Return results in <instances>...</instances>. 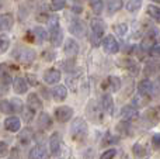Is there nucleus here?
<instances>
[{
	"label": "nucleus",
	"instance_id": "f3484780",
	"mask_svg": "<svg viewBox=\"0 0 160 159\" xmlns=\"http://www.w3.org/2000/svg\"><path fill=\"white\" fill-rule=\"evenodd\" d=\"M14 25V17L11 13H4L0 17V27L2 31H10Z\"/></svg>",
	"mask_w": 160,
	"mask_h": 159
},
{
	"label": "nucleus",
	"instance_id": "412c9836",
	"mask_svg": "<svg viewBox=\"0 0 160 159\" xmlns=\"http://www.w3.org/2000/svg\"><path fill=\"white\" fill-rule=\"evenodd\" d=\"M69 31L73 34V35H83V33H84V24H83L80 20L78 18H75L72 23H70V25H69Z\"/></svg>",
	"mask_w": 160,
	"mask_h": 159
},
{
	"label": "nucleus",
	"instance_id": "423d86ee",
	"mask_svg": "<svg viewBox=\"0 0 160 159\" xmlns=\"http://www.w3.org/2000/svg\"><path fill=\"white\" fill-rule=\"evenodd\" d=\"M87 114L94 123H101L102 115H101V111H100V107L97 106L96 101H91L87 106Z\"/></svg>",
	"mask_w": 160,
	"mask_h": 159
},
{
	"label": "nucleus",
	"instance_id": "9d476101",
	"mask_svg": "<svg viewBox=\"0 0 160 159\" xmlns=\"http://www.w3.org/2000/svg\"><path fill=\"white\" fill-rule=\"evenodd\" d=\"M90 27H91V34H94L96 37H98V38H101L102 34H104L105 31V24L102 20L100 18H93L90 23Z\"/></svg>",
	"mask_w": 160,
	"mask_h": 159
},
{
	"label": "nucleus",
	"instance_id": "f257e3e1",
	"mask_svg": "<svg viewBox=\"0 0 160 159\" xmlns=\"http://www.w3.org/2000/svg\"><path fill=\"white\" fill-rule=\"evenodd\" d=\"M70 132H72V137L75 140H84L87 135V123L83 118H76L70 126Z\"/></svg>",
	"mask_w": 160,
	"mask_h": 159
},
{
	"label": "nucleus",
	"instance_id": "a19ab883",
	"mask_svg": "<svg viewBox=\"0 0 160 159\" xmlns=\"http://www.w3.org/2000/svg\"><path fill=\"white\" fill-rule=\"evenodd\" d=\"M150 54H152V56H156V58H160V45L159 47H155L152 51H150Z\"/></svg>",
	"mask_w": 160,
	"mask_h": 159
},
{
	"label": "nucleus",
	"instance_id": "473e14b6",
	"mask_svg": "<svg viewBox=\"0 0 160 159\" xmlns=\"http://www.w3.org/2000/svg\"><path fill=\"white\" fill-rule=\"evenodd\" d=\"M66 6V0H51V7L53 11H59Z\"/></svg>",
	"mask_w": 160,
	"mask_h": 159
},
{
	"label": "nucleus",
	"instance_id": "e433bc0d",
	"mask_svg": "<svg viewBox=\"0 0 160 159\" xmlns=\"http://www.w3.org/2000/svg\"><path fill=\"white\" fill-rule=\"evenodd\" d=\"M11 103H13L14 110H16V111H20V113L22 111V109H24V106H22V103L18 100V99H13V100H11Z\"/></svg>",
	"mask_w": 160,
	"mask_h": 159
},
{
	"label": "nucleus",
	"instance_id": "4be33fe9",
	"mask_svg": "<svg viewBox=\"0 0 160 159\" xmlns=\"http://www.w3.org/2000/svg\"><path fill=\"white\" fill-rule=\"evenodd\" d=\"M51 126H52V118H51V115L48 114V113H41V114L38 115V127L45 131V130H48Z\"/></svg>",
	"mask_w": 160,
	"mask_h": 159
},
{
	"label": "nucleus",
	"instance_id": "f704fd0d",
	"mask_svg": "<svg viewBox=\"0 0 160 159\" xmlns=\"http://www.w3.org/2000/svg\"><path fill=\"white\" fill-rule=\"evenodd\" d=\"M115 155H117V149L110 148V149H107L105 152H102V154L100 155V159H112Z\"/></svg>",
	"mask_w": 160,
	"mask_h": 159
},
{
	"label": "nucleus",
	"instance_id": "c85d7f7f",
	"mask_svg": "<svg viewBox=\"0 0 160 159\" xmlns=\"http://www.w3.org/2000/svg\"><path fill=\"white\" fill-rule=\"evenodd\" d=\"M34 114H35V110L31 109L30 106L24 107V109H22V111H21V117H22V120H24V121H31L34 118Z\"/></svg>",
	"mask_w": 160,
	"mask_h": 159
},
{
	"label": "nucleus",
	"instance_id": "a878e982",
	"mask_svg": "<svg viewBox=\"0 0 160 159\" xmlns=\"http://www.w3.org/2000/svg\"><path fill=\"white\" fill-rule=\"evenodd\" d=\"M31 33L34 34V37L37 38V41L38 42H44V41H47V39L49 38V35H48L47 30H45L44 27H35Z\"/></svg>",
	"mask_w": 160,
	"mask_h": 159
},
{
	"label": "nucleus",
	"instance_id": "dca6fc26",
	"mask_svg": "<svg viewBox=\"0 0 160 159\" xmlns=\"http://www.w3.org/2000/svg\"><path fill=\"white\" fill-rule=\"evenodd\" d=\"M139 113L136 110L135 106H125L124 109L121 110V117L124 118L125 121H132L135 118H138Z\"/></svg>",
	"mask_w": 160,
	"mask_h": 159
},
{
	"label": "nucleus",
	"instance_id": "6e6552de",
	"mask_svg": "<svg viewBox=\"0 0 160 159\" xmlns=\"http://www.w3.org/2000/svg\"><path fill=\"white\" fill-rule=\"evenodd\" d=\"M79 49L80 48H79V44H78L76 39H73V38H68L66 39V42H65V45H63V52L66 54V55H69V56L78 55Z\"/></svg>",
	"mask_w": 160,
	"mask_h": 159
},
{
	"label": "nucleus",
	"instance_id": "5701e85b",
	"mask_svg": "<svg viewBox=\"0 0 160 159\" xmlns=\"http://www.w3.org/2000/svg\"><path fill=\"white\" fill-rule=\"evenodd\" d=\"M121 79L117 78V76H110L107 79V87L111 90V93H115L121 89Z\"/></svg>",
	"mask_w": 160,
	"mask_h": 159
},
{
	"label": "nucleus",
	"instance_id": "4c0bfd02",
	"mask_svg": "<svg viewBox=\"0 0 160 159\" xmlns=\"http://www.w3.org/2000/svg\"><path fill=\"white\" fill-rule=\"evenodd\" d=\"M10 47V42L7 41V39L2 38V47H0V49H2V54H4L6 51H7V48Z\"/></svg>",
	"mask_w": 160,
	"mask_h": 159
},
{
	"label": "nucleus",
	"instance_id": "cd10ccee",
	"mask_svg": "<svg viewBox=\"0 0 160 159\" xmlns=\"http://www.w3.org/2000/svg\"><path fill=\"white\" fill-rule=\"evenodd\" d=\"M122 0H108V4H107V7H108V11L110 13H117V11H119L122 8Z\"/></svg>",
	"mask_w": 160,
	"mask_h": 159
},
{
	"label": "nucleus",
	"instance_id": "4468645a",
	"mask_svg": "<svg viewBox=\"0 0 160 159\" xmlns=\"http://www.w3.org/2000/svg\"><path fill=\"white\" fill-rule=\"evenodd\" d=\"M138 90H139V95L145 96V97H149V96L153 93L152 80H149V79H143V80H141L139 85H138Z\"/></svg>",
	"mask_w": 160,
	"mask_h": 159
},
{
	"label": "nucleus",
	"instance_id": "ea45409f",
	"mask_svg": "<svg viewBox=\"0 0 160 159\" xmlns=\"http://www.w3.org/2000/svg\"><path fill=\"white\" fill-rule=\"evenodd\" d=\"M55 55H56V54L49 52V51H47V52L42 54V56H44V58L47 59V61H51V59H53V58H55Z\"/></svg>",
	"mask_w": 160,
	"mask_h": 159
},
{
	"label": "nucleus",
	"instance_id": "c756f323",
	"mask_svg": "<svg viewBox=\"0 0 160 159\" xmlns=\"http://www.w3.org/2000/svg\"><path fill=\"white\" fill-rule=\"evenodd\" d=\"M14 106L11 103V100H2V113L4 114H10V113H14Z\"/></svg>",
	"mask_w": 160,
	"mask_h": 159
},
{
	"label": "nucleus",
	"instance_id": "20e7f679",
	"mask_svg": "<svg viewBox=\"0 0 160 159\" xmlns=\"http://www.w3.org/2000/svg\"><path fill=\"white\" fill-rule=\"evenodd\" d=\"M49 41L55 48L59 47V45L63 42V31H62V28L59 27V24L55 25V27H51Z\"/></svg>",
	"mask_w": 160,
	"mask_h": 159
},
{
	"label": "nucleus",
	"instance_id": "0eeeda50",
	"mask_svg": "<svg viewBox=\"0 0 160 159\" xmlns=\"http://www.w3.org/2000/svg\"><path fill=\"white\" fill-rule=\"evenodd\" d=\"M49 151L53 156H58L61 154V135L58 132L51 135L49 138Z\"/></svg>",
	"mask_w": 160,
	"mask_h": 159
},
{
	"label": "nucleus",
	"instance_id": "aec40b11",
	"mask_svg": "<svg viewBox=\"0 0 160 159\" xmlns=\"http://www.w3.org/2000/svg\"><path fill=\"white\" fill-rule=\"evenodd\" d=\"M68 96V89L62 85H58L52 89V97L55 99L56 101H63Z\"/></svg>",
	"mask_w": 160,
	"mask_h": 159
},
{
	"label": "nucleus",
	"instance_id": "7ed1b4c3",
	"mask_svg": "<svg viewBox=\"0 0 160 159\" xmlns=\"http://www.w3.org/2000/svg\"><path fill=\"white\" fill-rule=\"evenodd\" d=\"M73 117V110L69 106H61L55 109V118L59 123H66Z\"/></svg>",
	"mask_w": 160,
	"mask_h": 159
},
{
	"label": "nucleus",
	"instance_id": "37998d69",
	"mask_svg": "<svg viewBox=\"0 0 160 159\" xmlns=\"http://www.w3.org/2000/svg\"><path fill=\"white\" fill-rule=\"evenodd\" d=\"M73 2H75V3H78V4H80V3H83V2H84V0H73Z\"/></svg>",
	"mask_w": 160,
	"mask_h": 159
},
{
	"label": "nucleus",
	"instance_id": "b1692460",
	"mask_svg": "<svg viewBox=\"0 0 160 159\" xmlns=\"http://www.w3.org/2000/svg\"><path fill=\"white\" fill-rule=\"evenodd\" d=\"M148 16L150 17L152 20H155L158 24H160V7L156 4H149L146 8Z\"/></svg>",
	"mask_w": 160,
	"mask_h": 159
},
{
	"label": "nucleus",
	"instance_id": "2f4dec72",
	"mask_svg": "<svg viewBox=\"0 0 160 159\" xmlns=\"http://www.w3.org/2000/svg\"><path fill=\"white\" fill-rule=\"evenodd\" d=\"M141 6H142V0H129V2L127 3V10L133 13V11L139 10Z\"/></svg>",
	"mask_w": 160,
	"mask_h": 159
},
{
	"label": "nucleus",
	"instance_id": "c9c22d12",
	"mask_svg": "<svg viewBox=\"0 0 160 159\" xmlns=\"http://www.w3.org/2000/svg\"><path fill=\"white\" fill-rule=\"evenodd\" d=\"M133 154H135L136 156H143V155H146V149H145L141 144H135V146H133Z\"/></svg>",
	"mask_w": 160,
	"mask_h": 159
},
{
	"label": "nucleus",
	"instance_id": "c03bdc74",
	"mask_svg": "<svg viewBox=\"0 0 160 159\" xmlns=\"http://www.w3.org/2000/svg\"><path fill=\"white\" fill-rule=\"evenodd\" d=\"M152 2H155V3H159V2H160V0H152Z\"/></svg>",
	"mask_w": 160,
	"mask_h": 159
},
{
	"label": "nucleus",
	"instance_id": "79ce46f5",
	"mask_svg": "<svg viewBox=\"0 0 160 159\" xmlns=\"http://www.w3.org/2000/svg\"><path fill=\"white\" fill-rule=\"evenodd\" d=\"M0 146H2L0 155H2V156H6V155H7V145H6V142H2L0 144Z\"/></svg>",
	"mask_w": 160,
	"mask_h": 159
},
{
	"label": "nucleus",
	"instance_id": "a18cd8bd",
	"mask_svg": "<svg viewBox=\"0 0 160 159\" xmlns=\"http://www.w3.org/2000/svg\"><path fill=\"white\" fill-rule=\"evenodd\" d=\"M10 159H13V158H10Z\"/></svg>",
	"mask_w": 160,
	"mask_h": 159
},
{
	"label": "nucleus",
	"instance_id": "a211bd4d",
	"mask_svg": "<svg viewBox=\"0 0 160 159\" xmlns=\"http://www.w3.org/2000/svg\"><path fill=\"white\" fill-rule=\"evenodd\" d=\"M13 87H14V92H16L17 95H24V93H27V90H28V83L24 78L18 76V78L14 79Z\"/></svg>",
	"mask_w": 160,
	"mask_h": 159
},
{
	"label": "nucleus",
	"instance_id": "2eb2a0df",
	"mask_svg": "<svg viewBox=\"0 0 160 159\" xmlns=\"http://www.w3.org/2000/svg\"><path fill=\"white\" fill-rule=\"evenodd\" d=\"M101 109L104 110L107 114H112L114 113V99L110 93H105L101 97Z\"/></svg>",
	"mask_w": 160,
	"mask_h": 159
},
{
	"label": "nucleus",
	"instance_id": "1a4fd4ad",
	"mask_svg": "<svg viewBox=\"0 0 160 159\" xmlns=\"http://www.w3.org/2000/svg\"><path fill=\"white\" fill-rule=\"evenodd\" d=\"M4 128L7 130V131H10V132L20 131V128H21V120H20L18 117H16V115H11V117L6 118Z\"/></svg>",
	"mask_w": 160,
	"mask_h": 159
},
{
	"label": "nucleus",
	"instance_id": "9b49d317",
	"mask_svg": "<svg viewBox=\"0 0 160 159\" xmlns=\"http://www.w3.org/2000/svg\"><path fill=\"white\" fill-rule=\"evenodd\" d=\"M44 80H45V83H48V85L58 83V82L61 80V72H59L58 69H55V68H51V69H48L47 72L44 73Z\"/></svg>",
	"mask_w": 160,
	"mask_h": 159
},
{
	"label": "nucleus",
	"instance_id": "f03ea898",
	"mask_svg": "<svg viewBox=\"0 0 160 159\" xmlns=\"http://www.w3.org/2000/svg\"><path fill=\"white\" fill-rule=\"evenodd\" d=\"M13 56L17 59V61L20 62V64H31V62H34V59H35V52H34V49H31V48H25V47H21V48H17L16 51H14Z\"/></svg>",
	"mask_w": 160,
	"mask_h": 159
},
{
	"label": "nucleus",
	"instance_id": "ddd939ff",
	"mask_svg": "<svg viewBox=\"0 0 160 159\" xmlns=\"http://www.w3.org/2000/svg\"><path fill=\"white\" fill-rule=\"evenodd\" d=\"M17 140H18V142L21 144L22 146L28 145V144H31V142H32V140H34V131L31 128L21 130V132H18V137H17Z\"/></svg>",
	"mask_w": 160,
	"mask_h": 159
},
{
	"label": "nucleus",
	"instance_id": "39448f33",
	"mask_svg": "<svg viewBox=\"0 0 160 159\" xmlns=\"http://www.w3.org/2000/svg\"><path fill=\"white\" fill-rule=\"evenodd\" d=\"M102 48L107 54H117L119 51V45L117 42V39L112 35H107L102 39Z\"/></svg>",
	"mask_w": 160,
	"mask_h": 159
},
{
	"label": "nucleus",
	"instance_id": "58836bf2",
	"mask_svg": "<svg viewBox=\"0 0 160 159\" xmlns=\"http://www.w3.org/2000/svg\"><path fill=\"white\" fill-rule=\"evenodd\" d=\"M152 144H153V146H160V134H155L153 135V138H152Z\"/></svg>",
	"mask_w": 160,
	"mask_h": 159
},
{
	"label": "nucleus",
	"instance_id": "6ab92c4d",
	"mask_svg": "<svg viewBox=\"0 0 160 159\" xmlns=\"http://www.w3.org/2000/svg\"><path fill=\"white\" fill-rule=\"evenodd\" d=\"M156 35H158V31H155L153 34H149V35H146L143 38V41H142L141 44V48L143 51H152L153 48H155V44H156Z\"/></svg>",
	"mask_w": 160,
	"mask_h": 159
},
{
	"label": "nucleus",
	"instance_id": "f8f14e48",
	"mask_svg": "<svg viewBox=\"0 0 160 159\" xmlns=\"http://www.w3.org/2000/svg\"><path fill=\"white\" fill-rule=\"evenodd\" d=\"M47 156H48L47 146L42 145V144L35 145L30 151V159H47Z\"/></svg>",
	"mask_w": 160,
	"mask_h": 159
},
{
	"label": "nucleus",
	"instance_id": "393cba45",
	"mask_svg": "<svg viewBox=\"0 0 160 159\" xmlns=\"http://www.w3.org/2000/svg\"><path fill=\"white\" fill-rule=\"evenodd\" d=\"M27 104L31 107V109L39 110V109H41V106H42V101H41V99L38 97V95H35V93H31V95H28Z\"/></svg>",
	"mask_w": 160,
	"mask_h": 159
},
{
	"label": "nucleus",
	"instance_id": "72a5a7b5",
	"mask_svg": "<svg viewBox=\"0 0 160 159\" xmlns=\"http://www.w3.org/2000/svg\"><path fill=\"white\" fill-rule=\"evenodd\" d=\"M114 31H115L118 35H125L128 31V25L127 24H115L114 25Z\"/></svg>",
	"mask_w": 160,
	"mask_h": 159
},
{
	"label": "nucleus",
	"instance_id": "bb28decb",
	"mask_svg": "<svg viewBox=\"0 0 160 159\" xmlns=\"http://www.w3.org/2000/svg\"><path fill=\"white\" fill-rule=\"evenodd\" d=\"M11 82H13V79H11L10 73H7V72L3 70L2 72V95H6V92L8 90Z\"/></svg>",
	"mask_w": 160,
	"mask_h": 159
},
{
	"label": "nucleus",
	"instance_id": "7c9ffc66",
	"mask_svg": "<svg viewBox=\"0 0 160 159\" xmlns=\"http://www.w3.org/2000/svg\"><path fill=\"white\" fill-rule=\"evenodd\" d=\"M91 10L96 14H100L102 11V0H88Z\"/></svg>",
	"mask_w": 160,
	"mask_h": 159
}]
</instances>
